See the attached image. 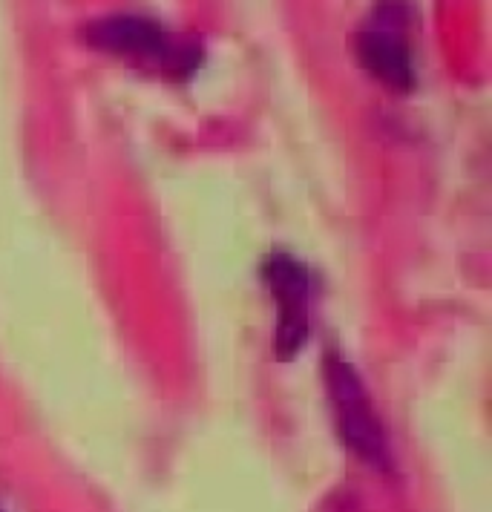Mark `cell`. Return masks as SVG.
<instances>
[{"label": "cell", "mask_w": 492, "mask_h": 512, "mask_svg": "<svg viewBox=\"0 0 492 512\" xmlns=\"http://www.w3.org/2000/svg\"><path fill=\"white\" fill-rule=\"evenodd\" d=\"M87 44L118 58L139 61L167 78H188L202 64V47L176 38L162 24L141 15H110L98 18L84 32Z\"/></svg>", "instance_id": "cell-1"}, {"label": "cell", "mask_w": 492, "mask_h": 512, "mask_svg": "<svg viewBox=\"0 0 492 512\" xmlns=\"http://www.w3.org/2000/svg\"><path fill=\"white\" fill-rule=\"evenodd\" d=\"M262 277L277 303V334L274 351L280 360H294L311 337V323L317 311L320 282L314 271L291 254H271L262 265Z\"/></svg>", "instance_id": "cell-2"}, {"label": "cell", "mask_w": 492, "mask_h": 512, "mask_svg": "<svg viewBox=\"0 0 492 512\" xmlns=\"http://www.w3.org/2000/svg\"><path fill=\"white\" fill-rule=\"evenodd\" d=\"M328 395L334 400V412L340 423V435L363 461L375 466L389 464V443L383 426L372 409V397L366 392L360 374L343 357H328Z\"/></svg>", "instance_id": "cell-3"}, {"label": "cell", "mask_w": 492, "mask_h": 512, "mask_svg": "<svg viewBox=\"0 0 492 512\" xmlns=\"http://www.w3.org/2000/svg\"><path fill=\"white\" fill-rule=\"evenodd\" d=\"M403 12H406L403 6H380L375 9L369 26L360 29L354 38V52H357L360 67L395 93L415 90V81H418L415 64H412V49L403 29V21H406Z\"/></svg>", "instance_id": "cell-4"}]
</instances>
